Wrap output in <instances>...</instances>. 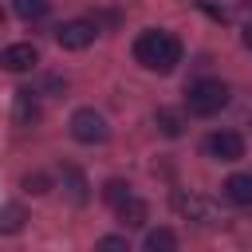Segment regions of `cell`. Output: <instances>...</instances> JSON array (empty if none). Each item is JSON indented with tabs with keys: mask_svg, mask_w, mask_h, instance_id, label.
Wrapping results in <instances>:
<instances>
[{
	"mask_svg": "<svg viewBox=\"0 0 252 252\" xmlns=\"http://www.w3.org/2000/svg\"><path fill=\"white\" fill-rule=\"evenodd\" d=\"M224 197H228L232 205L248 209V205H252V173H232V177L224 181Z\"/></svg>",
	"mask_w": 252,
	"mask_h": 252,
	"instance_id": "10",
	"label": "cell"
},
{
	"mask_svg": "<svg viewBox=\"0 0 252 252\" xmlns=\"http://www.w3.org/2000/svg\"><path fill=\"white\" fill-rule=\"evenodd\" d=\"M94 35H98V24H94V20H67V24L55 28L59 47H67V51H83Z\"/></svg>",
	"mask_w": 252,
	"mask_h": 252,
	"instance_id": "5",
	"label": "cell"
},
{
	"mask_svg": "<svg viewBox=\"0 0 252 252\" xmlns=\"http://www.w3.org/2000/svg\"><path fill=\"white\" fill-rule=\"evenodd\" d=\"M201 4H213V0H201Z\"/></svg>",
	"mask_w": 252,
	"mask_h": 252,
	"instance_id": "20",
	"label": "cell"
},
{
	"mask_svg": "<svg viewBox=\"0 0 252 252\" xmlns=\"http://www.w3.org/2000/svg\"><path fill=\"white\" fill-rule=\"evenodd\" d=\"M154 126H158L165 138H181V130H185V118H181V110H169V106H161V110L154 114Z\"/></svg>",
	"mask_w": 252,
	"mask_h": 252,
	"instance_id": "12",
	"label": "cell"
},
{
	"mask_svg": "<svg viewBox=\"0 0 252 252\" xmlns=\"http://www.w3.org/2000/svg\"><path fill=\"white\" fill-rule=\"evenodd\" d=\"M114 213H118V224H122V228H142V224L150 220V209H146V201H138L134 193H130L122 205H114Z\"/></svg>",
	"mask_w": 252,
	"mask_h": 252,
	"instance_id": "9",
	"label": "cell"
},
{
	"mask_svg": "<svg viewBox=\"0 0 252 252\" xmlns=\"http://www.w3.org/2000/svg\"><path fill=\"white\" fill-rule=\"evenodd\" d=\"M24 189L39 197V193H47V189H51V181H47V173H28V177H24Z\"/></svg>",
	"mask_w": 252,
	"mask_h": 252,
	"instance_id": "17",
	"label": "cell"
},
{
	"mask_svg": "<svg viewBox=\"0 0 252 252\" xmlns=\"http://www.w3.org/2000/svg\"><path fill=\"white\" fill-rule=\"evenodd\" d=\"M35 63H39V51L32 43H12V47L0 51V67L4 71H32Z\"/></svg>",
	"mask_w": 252,
	"mask_h": 252,
	"instance_id": "7",
	"label": "cell"
},
{
	"mask_svg": "<svg viewBox=\"0 0 252 252\" xmlns=\"http://www.w3.org/2000/svg\"><path fill=\"white\" fill-rule=\"evenodd\" d=\"M126 197H130V185H126L122 177H110V181L102 185V201H106V205H122Z\"/></svg>",
	"mask_w": 252,
	"mask_h": 252,
	"instance_id": "16",
	"label": "cell"
},
{
	"mask_svg": "<svg viewBox=\"0 0 252 252\" xmlns=\"http://www.w3.org/2000/svg\"><path fill=\"white\" fill-rule=\"evenodd\" d=\"M244 43H248V47H252V24H248V28H244Z\"/></svg>",
	"mask_w": 252,
	"mask_h": 252,
	"instance_id": "19",
	"label": "cell"
},
{
	"mask_svg": "<svg viewBox=\"0 0 252 252\" xmlns=\"http://www.w3.org/2000/svg\"><path fill=\"white\" fill-rule=\"evenodd\" d=\"M248 8H252V4H248Z\"/></svg>",
	"mask_w": 252,
	"mask_h": 252,
	"instance_id": "21",
	"label": "cell"
},
{
	"mask_svg": "<svg viewBox=\"0 0 252 252\" xmlns=\"http://www.w3.org/2000/svg\"><path fill=\"white\" fill-rule=\"evenodd\" d=\"M185 106H189V114H201V118L217 114L220 106H228V83H220V79H197V83H189L185 87Z\"/></svg>",
	"mask_w": 252,
	"mask_h": 252,
	"instance_id": "2",
	"label": "cell"
},
{
	"mask_svg": "<svg viewBox=\"0 0 252 252\" xmlns=\"http://www.w3.org/2000/svg\"><path fill=\"white\" fill-rule=\"evenodd\" d=\"M71 134H75L79 142H87V146H98V142L110 138V126H106V118H102L98 110L83 106V110L71 114Z\"/></svg>",
	"mask_w": 252,
	"mask_h": 252,
	"instance_id": "3",
	"label": "cell"
},
{
	"mask_svg": "<svg viewBox=\"0 0 252 252\" xmlns=\"http://www.w3.org/2000/svg\"><path fill=\"white\" fill-rule=\"evenodd\" d=\"M12 8H16V16H20L24 24H35V20H43V16H47L51 0H16Z\"/></svg>",
	"mask_w": 252,
	"mask_h": 252,
	"instance_id": "13",
	"label": "cell"
},
{
	"mask_svg": "<svg viewBox=\"0 0 252 252\" xmlns=\"http://www.w3.org/2000/svg\"><path fill=\"white\" fill-rule=\"evenodd\" d=\"M98 248H102V252H126L130 244H126V236H102Z\"/></svg>",
	"mask_w": 252,
	"mask_h": 252,
	"instance_id": "18",
	"label": "cell"
},
{
	"mask_svg": "<svg viewBox=\"0 0 252 252\" xmlns=\"http://www.w3.org/2000/svg\"><path fill=\"white\" fill-rule=\"evenodd\" d=\"M177 248V236L169 228H150L146 232V252H173Z\"/></svg>",
	"mask_w": 252,
	"mask_h": 252,
	"instance_id": "14",
	"label": "cell"
},
{
	"mask_svg": "<svg viewBox=\"0 0 252 252\" xmlns=\"http://www.w3.org/2000/svg\"><path fill=\"white\" fill-rule=\"evenodd\" d=\"M134 59H138L146 71L169 75V71L181 63V39H177V35H169V32L150 28V32H142V35L134 39Z\"/></svg>",
	"mask_w": 252,
	"mask_h": 252,
	"instance_id": "1",
	"label": "cell"
},
{
	"mask_svg": "<svg viewBox=\"0 0 252 252\" xmlns=\"http://www.w3.org/2000/svg\"><path fill=\"white\" fill-rule=\"evenodd\" d=\"M169 205H173V213L177 217H185V220H197V224H213V205L205 201V197H197V193H173L169 197Z\"/></svg>",
	"mask_w": 252,
	"mask_h": 252,
	"instance_id": "6",
	"label": "cell"
},
{
	"mask_svg": "<svg viewBox=\"0 0 252 252\" xmlns=\"http://www.w3.org/2000/svg\"><path fill=\"white\" fill-rule=\"evenodd\" d=\"M205 154L213 161H240L244 158V138L236 130H217L205 138Z\"/></svg>",
	"mask_w": 252,
	"mask_h": 252,
	"instance_id": "4",
	"label": "cell"
},
{
	"mask_svg": "<svg viewBox=\"0 0 252 252\" xmlns=\"http://www.w3.org/2000/svg\"><path fill=\"white\" fill-rule=\"evenodd\" d=\"M24 209L20 205H0V232H20L24 228Z\"/></svg>",
	"mask_w": 252,
	"mask_h": 252,
	"instance_id": "15",
	"label": "cell"
},
{
	"mask_svg": "<svg viewBox=\"0 0 252 252\" xmlns=\"http://www.w3.org/2000/svg\"><path fill=\"white\" fill-rule=\"evenodd\" d=\"M63 189H67V197L75 201V205H87V177L75 169V165H63Z\"/></svg>",
	"mask_w": 252,
	"mask_h": 252,
	"instance_id": "11",
	"label": "cell"
},
{
	"mask_svg": "<svg viewBox=\"0 0 252 252\" xmlns=\"http://www.w3.org/2000/svg\"><path fill=\"white\" fill-rule=\"evenodd\" d=\"M12 118H16V126H35V122H39L35 91H16V98H12Z\"/></svg>",
	"mask_w": 252,
	"mask_h": 252,
	"instance_id": "8",
	"label": "cell"
}]
</instances>
